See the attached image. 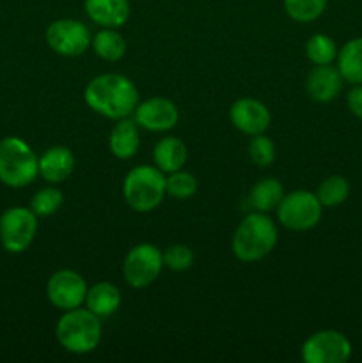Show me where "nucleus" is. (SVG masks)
Wrapping results in <instances>:
<instances>
[{
    "mask_svg": "<svg viewBox=\"0 0 362 363\" xmlns=\"http://www.w3.org/2000/svg\"><path fill=\"white\" fill-rule=\"evenodd\" d=\"M121 301H123L121 291L114 284L98 282L92 287H89L84 303L92 314L98 315L99 319H105L119 311Z\"/></svg>",
    "mask_w": 362,
    "mask_h": 363,
    "instance_id": "17",
    "label": "nucleus"
},
{
    "mask_svg": "<svg viewBox=\"0 0 362 363\" xmlns=\"http://www.w3.org/2000/svg\"><path fill=\"white\" fill-rule=\"evenodd\" d=\"M165 195V174L158 167L138 165L124 177L123 197L133 211H153L162 204Z\"/></svg>",
    "mask_w": 362,
    "mask_h": 363,
    "instance_id": "4",
    "label": "nucleus"
},
{
    "mask_svg": "<svg viewBox=\"0 0 362 363\" xmlns=\"http://www.w3.org/2000/svg\"><path fill=\"white\" fill-rule=\"evenodd\" d=\"M305 55L314 66L332 64L337 59V46L327 34H314L305 43Z\"/></svg>",
    "mask_w": 362,
    "mask_h": 363,
    "instance_id": "24",
    "label": "nucleus"
},
{
    "mask_svg": "<svg viewBox=\"0 0 362 363\" xmlns=\"http://www.w3.org/2000/svg\"><path fill=\"white\" fill-rule=\"evenodd\" d=\"M283 197L284 188L280 181H277L275 177H266V179L258 181L252 186L251 194H248V202H251V206L256 211L268 213L277 209Z\"/></svg>",
    "mask_w": 362,
    "mask_h": 363,
    "instance_id": "20",
    "label": "nucleus"
},
{
    "mask_svg": "<svg viewBox=\"0 0 362 363\" xmlns=\"http://www.w3.org/2000/svg\"><path fill=\"white\" fill-rule=\"evenodd\" d=\"M229 117L236 130H240L245 135H251V137L265 133L270 126V121H272L268 106L254 98L236 99L231 105Z\"/></svg>",
    "mask_w": 362,
    "mask_h": 363,
    "instance_id": "13",
    "label": "nucleus"
},
{
    "mask_svg": "<svg viewBox=\"0 0 362 363\" xmlns=\"http://www.w3.org/2000/svg\"><path fill=\"white\" fill-rule=\"evenodd\" d=\"M350 357L351 342L336 330L312 333L302 346V360L305 363H346Z\"/></svg>",
    "mask_w": 362,
    "mask_h": 363,
    "instance_id": "9",
    "label": "nucleus"
},
{
    "mask_svg": "<svg viewBox=\"0 0 362 363\" xmlns=\"http://www.w3.org/2000/svg\"><path fill=\"white\" fill-rule=\"evenodd\" d=\"M194 264V252L187 245H172L163 252V266L170 272H187Z\"/></svg>",
    "mask_w": 362,
    "mask_h": 363,
    "instance_id": "29",
    "label": "nucleus"
},
{
    "mask_svg": "<svg viewBox=\"0 0 362 363\" xmlns=\"http://www.w3.org/2000/svg\"><path fill=\"white\" fill-rule=\"evenodd\" d=\"M64 202V195L59 188H43L38 194L32 197L31 201V209L38 216H50L53 213H57L60 209Z\"/></svg>",
    "mask_w": 362,
    "mask_h": 363,
    "instance_id": "27",
    "label": "nucleus"
},
{
    "mask_svg": "<svg viewBox=\"0 0 362 363\" xmlns=\"http://www.w3.org/2000/svg\"><path fill=\"white\" fill-rule=\"evenodd\" d=\"M248 156L258 167H270L275 162V144L265 133L254 135L248 142Z\"/></svg>",
    "mask_w": 362,
    "mask_h": 363,
    "instance_id": "28",
    "label": "nucleus"
},
{
    "mask_svg": "<svg viewBox=\"0 0 362 363\" xmlns=\"http://www.w3.org/2000/svg\"><path fill=\"white\" fill-rule=\"evenodd\" d=\"M337 69L350 84H362V38L351 39L337 52Z\"/></svg>",
    "mask_w": 362,
    "mask_h": 363,
    "instance_id": "21",
    "label": "nucleus"
},
{
    "mask_svg": "<svg viewBox=\"0 0 362 363\" xmlns=\"http://www.w3.org/2000/svg\"><path fill=\"white\" fill-rule=\"evenodd\" d=\"M75 156L64 145H53L39 156V176L48 183H62L73 174Z\"/></svg>",
    "mask_w": 362,
    "mask_h": 363,
    "instance_id": "15",
    "label": "nucleus"
},
{
    "mask_svg": "<svg viewBox=\"0 0 362 363\" xmlns=\"http://www.w3.org/2000/svg\"><path fill=\"white\" fill-rule=\"evenodd\" d=\"M346 103L350 112L355 117L362 119V84H357L346 96Z\"/></svg>",
    "mask_w": 362,
    "mask_h": 363,
    "instance_id": "30",
    "label": "nucleus"
},
{
    "mask_svg": "<svg viewBox=\"0 0 362 363\" xmlns=\"http://www.w3.org/2000/svg\"><path fill=\"white\" fill-rule=\"evenodd\" d=\"M102 321L89 308L66 311L55 326V337L60 346L73 354L92 353L102 342Z\"/></svg>",
    "mask_w": 362,
    "mask_h": 363,
    "instance_id": "3",
    "label": "nucleus"
},
{
    "mask_svg": "<svg viewBox=\"0 0 362 363\" xmlns=\"http://www.w3.org/2000/svg\"><path fill=\"white\" fill-rule=\"evenodd\" d=\"M133 121L142 130L163 133L176 126L180 121V110L170 99L156 96L138 103L133 112Z\"/></svg>",
    "mask_w": 362,
    "mask_h": 363,
    "instance_id": "12",
    "label": "nucleus"
},
{
    "mask_svg": "<svg viewBox=\"0 0 362 363\" xmlns=\"http://www.w3.org/2000/svg\"><path fill=\"white\" fill-rule=\"evenodd\" d=\"M153 160L163 174L176 172V170L183 169L185 162H187V147L180 138L163 137L162 140L156 142Z\"/></svg>",
    "mask_w": 362,
    "mask_h": 363,
    "instance_id": "19",
    "label": "nucleus"
},
{
    "mask_svg": "<svg viewBox=\"0 0 362 363\" xmlns=\"http://www.w3.org/2000/svg\"><path fill=\"white\" fill-rule=\"evenodd\" d=\"M327 7V0H284V9L291 20L309 23L318 20Z\"/></svg>",
    "mask_w": 362,
    "mask_h": 363,
    "instance_id": "25",
    "label": "nucleus"
},
{
    "mask_svg": "<svg viewBox=\"0 0 362 363\" xmlns=\"http://www.w3.org/2000/svg\"><path fill=\"white\" fill-rule=\"evenodd\" d=\"M141 138H138V126L133 119H119L110 130L109 147L116 158L130 160L137 152Z\"/></svg>",
    "mask_w": 362,
    "mask_h": 363,
    "instance_id": "18",
    "label": "nucleus"
},
{
    "mask_svg": "<svg viewBox=\"0 0 362 363\" xmlns=\"http://www.w3.org/2000/svg\"><path fill=\"white\" fill-rule=\"evenodd\" d=\"M38 233V215L31 208L6 209L0 216V241L9 254H21L34 241Z\"/></svg>",
    "mask_w": 362,
    "mask_h": 363,
    "instance_id": "7",
    "label": "nucleus"
},
{
    "mask_svg": "<svg viewBox=\"0 0 362 363\" xmlns=\"http://www.w3.org/2000/svg\"><path fill=\"white\" fill-rule=\"evenodd\" d=\"M84 99L92 112L119 121L135 112L138 91L130 78L119 73H103L85 85Z\"/></svg>",
    "mask_w": 362,
    "mask_h": 363,
    "instance_id": "1",
    "label": "nucleus"
},
{
    "mask_svg": "<svg viewBox=\"0 0 362 363\" xmlns=\"http://www.w3.org/2000/svg\"><path fill=\"white\" fill-rule=\"evenodd\" d=\"M87 16L103 28H119L130 18L128 0H84Z\"/></svg>",
    "mask_w": 362,
    "mask_h": 363,
    "instance_id": "16",
    "label": "nucleus"
},
{
    "mask_svg": "<svg viewBox=\"0 0 362 363\" xmlns=\"http://www.w3.org/2000/svg\"><path fill=\"white\" fill-rule=\"evenodd\" d=\"M350 195V184L343 176H330L318 186L316 197L323 208H336L343 204Z\"/></svg>",
    "mask_w": 362,
    "mask_h": 363,
    "instance_id": "23",
    "label": "nucleus"
},
{
    "mask_svg": "<svg viewBox=\"0 0 362 363\" xmlns=\"http://www.w3.org/2000/svg\"><path fill=\"white\" fill-rule=\"evenodd\" d=\"M39 176V158L31 145L18 137L0 140V183L25 188Z\"/></svg>",
    "mask_w": 362,
    "mask_h": 363,
    "instance_id": "5",
    "label": "nucleus"
},
{
    "mask_svg": "<svg viewBox=\"0 0 362 363\" xmlns=\"http://www.w3.org/2000/svg\"><path fill=\"white\" fill-rule=\"evenodd\" d=\"M91 48L99 59L106 62H117L126 53V41L116 28H103L98 34L92 35Z\"/></svg>",
    "mask_w": 362,
    "mask_h": 363,
    "instance_id": "22",
    "label": "nucleus"
},
{
    "mask_svg": "<svg viewBox=\"0 0 362 363\" xmlns=\"http://www.w3.org/2000/svg\"><path fill=\"white\" fill-rule=\"evenodd\" d=\"M165 186L167 194L170 197L185 201V199H190L195 195V191H197V179H195L192 172L180 169L176 172H170L169 177H165Z\"/></svg>",
    "mask_w": 362,
    "mask_h": 363,
    "instance_id": "26",
    "label": "nucleus"
},
{
    "mask_svg": "<svg viewBox=\"0 0 362 363\" xmlns=\"http://www.w3.org/2000/svg\"><path fill=\"white\" fill-rule=\"evenodd\" d=\"M87 289V284L80 273L73 272V269H59L50 277L48 284H46V296L53 307L66 312L71 308L82 307Z\"/></svg>",
    "mask_w": 362,
    "mask_h": 363,
    "instance_id": "11",
    "label": "nucleus"
},
{
    "mask_svg": "<svg viewBox=\"0 0 362 363\" xmlns=\"http://www.w3.org/2000/svg\"><path fill=\"white\" fill-rule=\"evenodd\" d=\"M279 233L266 213L256 211L245 216L233 236V254L241 262H256L265 259L275 248Z\"/></svg>",
    "mask_w": 362,
    "mask_h": 363,
    "instance_id": "2",
    "label": "nucleus"
},
{
    "mask_svg": "<svg viewBox=\"0 0 362 363\" xmlns=\"http://www.w3.org/2000/svg\"><path fill=\"white\" fill-rule=\"evenodd\" d=\"M163 268V252L149 243L135 245L124 257L123 275L133 289H146L160 277Z\"/></svg>",
    "mask_w": 362,
    "mask_h": 363,
    "instance_id": "8",
    "label": "nucleus"
},
{
    "mask_svg": "<svg viewBox=\"0 0 362 363\" xmlns=\"http://www.w3.org/2000/svg\"><path fill=\"white\" fill-rule=\"evenodd\" d=\"M46 43L55 53L62 57H78L91 46V32L82 21L60 18L46 28Z\"/></svg>",
    "mask_w": 362,
    "mask_h": 363,
    "instance_id": "10",
    "label": "nucleus"
},
{
    "mask_svg": "<svg viewBox=\"0 0 362 363\" xmlns=\"http://www.w3.org/2000/svg\"><path fill=\"white\" fill-rule=\"evenodd\" d=\"M323 215V206L316 194L307 190H295L284 194L283 201L277 206V218L280 225L290 230L304 233L314 229Z\"/></svg>",
    "mask_w": 362,
    "mask_h": 363,
    "instance_id": "6",
    "label": "nucleus"
},
{
    "mask_svg": "<svg viewBox=\"0 0 362 363\" xmlns=\"http://www.w3.org/2000/svg\"><path fill=\"white\" fill-rule=\"evenodd\" d=\"M343 74L332 64H323V66H314V69L307 74L305 80V91L309 98L318 103H329L343 89Z\"/></svg>",
    "mask_w": 362,
    "mask_h": 363,
    "instance_id": "14",
    "label": "nucleus"
}]
</instances>
